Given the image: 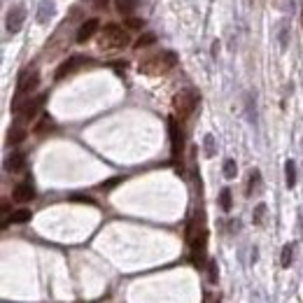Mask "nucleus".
I'll use <instances>...</instances> for the list:
<instances>
[{"mask_svg":"<svg viewBox=\"0 0 303 303\" xmlns=\"http://www.w3.org/2000/svg\"><path fill=\"white\" fill-rule=\"evenodd\" d=\"M98 44H100V49H107V51L124 49L128 44V33L121 26H117V23H105L103 31H100Z\"/></svg>","mask_w":303,"mask_h":303,"instance_id":"obj_1","label":"nucleus"},{"mask_svg":"<svg viewBox=\"0 0 303 303\" xmlns=\"http://www.w3.org/2000/svg\"><path fill=\"white\" fill-rule=\"evenodd\" d=\"M177 63V56L173 51H161V54H154L145 59L140 63V72L145 75H161V72H168L173 66Z\"/></svg>","mask_w":303,"mask_h":303,"instance_id":"obj_2","label":"nucleus"},{"mask_svg":"<svg viewBox=\"0 0 303 303\" xmlns=\"http://www.w3.org/2000/svg\"><path fill=\"white\" fill-rule=\"evenodd\" d=\"M196 105H199V91L196 89H182L180 94H175V98H173V107L180 115V119H187L196 110Z\"/></svg>","mask_w":303,"mask_h":303,"instance_id":"obj_3","label":"nucleus"},{"mask_svg":"<svg viewBox=\"0 0 303 303\" xmlns=\"http://www.w3.org/2000/svg\"><path fill=\"white\" fill-rule=\"evenodd\" d=\"M38 82H40V75L38 72H31V70H23L19 75V84H17V96H26L31 94L33 89H38Z\"/></svg>","mask_w":303,"mask_h":303,"instance_id":"obj_4","label":"nucleus"},{"mask_svg":"<svg viewBox=\"0 0 303 303\" xmlns=\"http://www.w3.org/2000/svg\"><path fill=\"white\" fill-rule=\"evenodd\" d=\"M23 19H26V10H23V5L12 7L10 14H7V19H5L7 31H10V33H19L21 26H23Z\"/></svg>","mask_w":303,"mask_h":303,"instance_id":"obj_5","label":"nucleus"},{"mask_svg":"<svg viewBox=\"0 0 303 303\" xmlns=\"http://www.w3.org/2000/svg\"><path fill=\"white\" fill-rule=\"evenodd\" d=\"M12 199L17 201V203H28V201L35 199V189L31 182H19L17 187H14V191H12Z\"/></svg>","mask_w":303,"mask_h":303,"instance_id":"obj_6","label":"nucleus"},{"mask_svg":"<svg viewBox=\"0 0 303 303\" xmlns=\"http://www.w3.org/2000/svg\"><path fill=\"white\" fill-rule=\"evenodd\" d=\"M44 100H47V96H38V98H33V100H26L23 103V107H21V119H33L35 115H38L40 110H42V105H44Z\"/></svg>","mask_w":303,"mask_h":303,"instance_id":"obj_7","label":"nucleus"},{"mask_svg":"<svg viewBox=\"0 0 303 303\" xmlns=\"http://www.w3.org/2000/svg\"><path fill=\"white\" fill-rule=\"evenodd\" d=\"M98 26H100L98 19H87V21L79 26V31H77V42L84 44L87 40H91L96 35V31H98Z\"/></svg>","mask_w":303,"mask_h":303,"instance_id":"obj_8","label":"nucleus"},{"mask_svg":"<svg viewBox=\"0 0 303 303\" xmlns=\"http://www.w3.org/2000/svg\"><path fill=\"white\" fill-rule=\"evenodd\" d=\"M82 63H84V59H82V56H72V59H68L66 63H61V68L56 70V79H63L66 75L75 72L79 66H82Z\"/></svg>","mask_w":303,"mask_h":303,"instance_id":"obj_9","label":"nucleus"},{"mask_svg":"<svg viewBox=\"0 0 303 303\" xmlns=\"http://www.w3.org/2000/svg\"><path fill=\"white\" fill-rule=\"evenodd\" d=\"M168 128H171V140H173V159H177V156L182 154V133H180V128H177L175 119L168 121Z\"/></svg>","mask_w":303,"mask_h":303,"instance_id":"obj_10","label":"nucleus"},{"mask_svg":"<svg viewBox=\"0 0 303 303\" xmlns=\"http://www.w3.org/2000/svg\"><path fill=\"white\" fill-rule=\"evenodd\" d=\"M54 0H40V7H38V23H47L51 17H54Z\"/></svg>","mask_w":303,"mask_h":303,"instance_id":"obj_11","label":"nucleus"},{"mask_svg":"<svg viewBox=\"0 0 303 303\" xmlns=\"http://www.w3.org/2000/svg\"><path fill=\"white\" fill-rule=\"evenodd\" d=\"M23 166H26V154L17 152V154H12L10 159H7L5 168H7L10 173H19V171H23Z\"/></svg>","mask_w":303,"mask_h":303,"instance_id":"obj_12","label":"nucleus"},{"mask_svg":"<svg viewBox=\"0 0 303 303\" xmlns=\"http://www.w3.org/2000/svg\"><path fill=\"white\" fill-rule=\"evenodd\" d=\"M23 138H26V128H23V124H14V126L10 128V133H7V143L10 145L23 143Z\"/></svg>","mask_w":303,"mask_h":303,"instance_id":"obj_13","label":"nucleus"},{"mask_svg":"<svg viewBox=\"0 0 303 303\" xmlns=\"http://www.w3.org/2000/svg\"><path fill=\"white\" fill-rule=\"evenodd\" d=\"M285 182H287V187L292 189L294 184H296V166H294V161H285Z\"/></svg>","mask_w":303,"mask_h":303,"instance_id":"obj_14","label":"nucleus"},{"mask_svg":"<svg viewBox=\"0 0 303 303\" xmlns=\"http://www.w3.org/2000/svg\"><path fill=\"white\" fill-rule=\"evenodd\" d=\"M259 187H261V173L257 171V168H252V171H250V182H247V196H252Z\"/></svg>","mask_w":303,"mask_h":303,"instance_id":"obj_15","label":"nucleus"},{"mask_svg":"<svg viewBox=\"0 0 303 303\" xmlns=\"http://www.w3.org/2000/svg\"><path fill=\"white\" fill-rule=\"evenodd\" d=\"M115 5H117V10H119L124 17H128V14L138 7V0H115Z\"/></svg>","mask_w":303,"mask_h":303,"instance_id":"obj_16","label":"nucleus"},{"mask_svg":"<svg viewBox=\"0 0 303 303\" xmlns=\"http://www.w3.org/2000/svg\"><path fill=\"white\" fill-rule=\"evenodd\" d=\"M292 259H294V245L292 242H287L285 247H282V259H280L282 268H289V266H292Z\"/></svg>","mask_w":303,"mask_h":303,"instance_id":"obj_17","label":"nucleus"},{"mask_svg":"<svg viewBox=\"0 0 303 303\" xmlns=\"http://www.w3.org/2000/svg\"><path fill=\"white\" fill-rule=\"evenodd\" d=\"M154 42H156L154 33H145V35H140V38L135 40V49H147V47H152Z\"/></svg>","mask_w":303,"mask_h":303,"instance_id":"obj_18","label":"nucleus"},{"mask_svg":"<svg viewBox=\"0 0 303 303\" xmlns=\"http://www.w3.org/2000/svg\"><path fill=\"white\" fill-rule=\"evenodd\" d=\"M236 173H238L236 161H233V159H226V161H224V177H226V180H233V177H236Z\"/></svg>","mask_w":303,"mask_h":303,"instance_id":"obj_19","label":"nucleus"},{"mask_svg":"<svg viewBox=\"0 0 303 303\" xmlns=\"http://www.w3.org/2000/svg\"><path fill=\"white\" fill-rule=\"evenodd\" d=\"M219 205H222V210H224V212H229V210H231V191H229V189H222Z\"/></svg>","mask_w":303,"mask_h":303,"instance_id":"obj_20","label":"nucleus"},{"mask_svg":"<svg viewBox=\"0 0 303 303\" xmlns=\"http://www.w3.org/2000/svg\"><path fill=\"white\" fill-rule=\"evenodd\" d=\"M28 219H31V210H26V208L17 210V212L12 215V222H14V224H23V222H28Z\"/></svg>","mask_w":303,"mask_h":303,"instance_id":"obj_21","label":"nucleus"},{"mask_svg":"<svg viewBox=\"0 0 303 303\" xmlns=\"http://www.w3.org/2000/svg\"><path fill=\"white\" fill-rule=\"evenodd\" d=\"M124 26H126L128 31H140V28L145 26V21H143V19H138V17H126Z\"/></svg>","mask_w":303,"mask_h":303,"instance_id":"obj_22","label":"nucleus"},{"mask_svg":"<svg viewBox=\"0 0 303 303\" xmlns=\"http://www.w3.org/2000/svg\"><path fill=\"white\" fill-rule=\"evenodd\" d=\"M217 278H219V270H217V261H215V259H210V261H208V280L212 282V285H215Z\"/></svg>","mask_w":303,"mask_h":303,"instance_id":"obj_23","label":"nucleus"},{"mask_svg":"<svg viewBox=\"0 0 303 303\" xmlns=\"http://www.w3.org/2000/svg\"><path fill=\"white\" fill-rule=\"evenodd\" d=\"M54 128V121H51V117H42V121H40L38 126H35V133H44V131H51Z\"/></svg>","mask_w":303,"mask_h":303,"instance_id":"obj_24","label":"nucleus"},{"mask_svg":"<svg viewBox=\"0 0 303 303\" xmlns=\"http://www.w3.org/2000/svg\"><path fill=\"white\" fill-rule=\"evenodd\" d=\"M264 215H266V205H264V203H259L257 208H254V217H252V222H254V224H264Z\"/></svg>","mask_w":303,"mask_h":303,"instance_id":"obj_25","label":"nucleus"},{"mask_svg":"<svg viewBox=\"0 0 303 303\" xmlns=\"http://www.w3.org/2000/svg\"><path fill=\"white\" fill-rule=\"evenodd\" d=\"M203 143H205V156H215V138L208 133Z\"/></svg>","mask_w":303,"mask_h":303,"instance_id":"obj_26","label":"nucleus"},{"mask_svg":"<svg viewBox=\"0 0 303 303\" xmlns=\"http://www.w3.org/2000/svg\"><path fill=\"white\" fill-rule=\"evenodd\" d=\"M84 5H91L94 10H107L110 0H84Z\"/></svg>","mask_w":303,"mask_h":303,"instance_id":"obj_27","label":"nucleus"},{"mask_svg":"<svg viewBox=\"0 0 303 303\" xmlns=\"http://www.w3.org/2000/svg\"><path fill=\"white\" fill-rule=\"evenodd\" d=\"M301 26H303V7H301Z\"/></svg>","mask_w":303,"mask_h":303,"instance_id":"obj_28","label":"nucleus"},{"mask_svg":"<svg viewBox=\"0 0 303 303\" xmlns=\"http://www.w3.org/2000/svg\"><path fill=\"white\" fill-rule=\"evenodd\" d=\"M212 303H219V298H215V301H212Z\"/></svg>","mask_w":303,"mask_h":303,"instance_id":"obj_29","label":"nucleus"}]
</instances>
